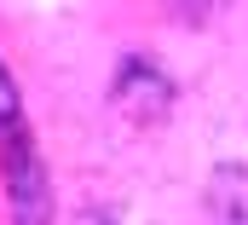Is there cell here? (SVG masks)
<instances>
[{
    "label": "cell",
    "instance_id": "1",
    "mask_svg": "<svg viewBox=\"0 0 248 225\" xmlns=\"http://www.w3.org/2000/svg\"><path fill=\"white\" fill-rule=\"evenodd\" d=\"M12 133H23V115H17V87H12V75L0 69V139H12Z\"/></svg>",
    "mask_w": 248,
    "mask_h": 225
}]
</instances>
